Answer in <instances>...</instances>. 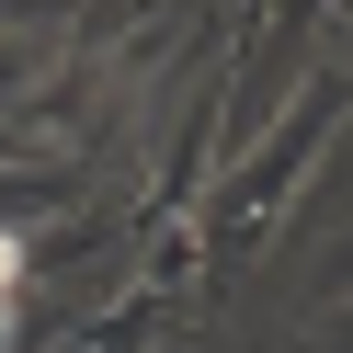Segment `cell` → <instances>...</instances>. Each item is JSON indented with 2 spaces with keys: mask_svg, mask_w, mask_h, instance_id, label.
I'll return each instance as SVG.
<instances>
[{
  "mask_svg": "<svg viewBox=\"0 0 353 353\" xmlns=\"http://www.w3.org/2000/svg\"><path fill=\"white\" fill-rule=\"evenodd\" d=\"M12 296H23V228H0V342H12Z\"/></svg>",
  "mask_w": 353,
  "mask_h": 353,
  "instance_id": "6da1fadb",
  "label": "cell"
}]
</instances>
